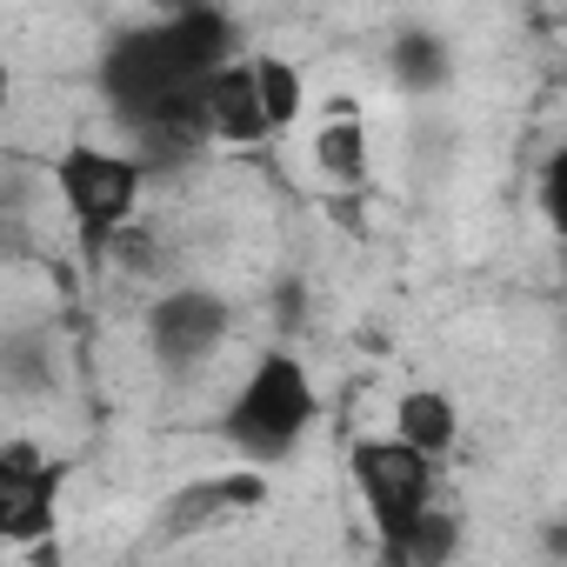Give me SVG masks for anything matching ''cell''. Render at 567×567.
<instances>
[{
  "instance_id": "15",
  "label": "cell",
  "mask_w": 567,
  "mask_h": 567,
  "mask_svg": "<svg viewBox=\"0 0 567 567\" xmlns=\"http://www.w3.org/2000/svg\"><path fill=\"white\" fill-rule=\"evenodd\" d=\"M8 107H14V61L0 54V121H8Z\"/></svg>"
},
{
  "instance_id": "1",
  "label": "cell",
  "mask_w": 567,
  "mask_h": 567,
  "mask_svg": "<svg viewBox=\"0 0 567 567\" xmlns=\"http://www.w3.org/2000/svg\"><path fill=\"white\" fill-rule=\"evenodd\" d=\"M227 54H234V14L220 8V0H207V8H174V14H147V21L107 34V48L94 54V94L127 127L147 107L200 87Z\"/></svg>"
},
{
  "instance_id": "4",
  "label": "cell",
  "mask_w": 567,
  "mask_h": 567,
  "mask_svg": "<svg viewBox=\"0 0 567 567\" xmlns=\"http://www.w3.org/2000/svg\"><path fill=\"white\" fill-rule=\"evenodd\" d=\"M348 474H354V494H361V507L374 520V547L394 540L401 527H414L434 507V494H441V461L408 447L394 427L388 434H361L348 447Z\"/></svg>"
},
{
  "instance_id": "10",
  "label": "cell",
  "mask_w": 567,
  "mask_h": 567,
  "mask_svg": "<svg viewBox=\"0 0 567 567\" xmlns=\"http://www.w3.org/2000/svg\"><path fill=\"white\" fill-rule=\"evenodd\" d=\"M394 434L408 441V447H421V454H454V441H461V408H454V394H441V388H408L401 401H394Z\"/></svg>"
},
{
  "instance_id": "12",
  "label": "cell",
  "mask_w": 567,
  "mask_h": 567,
  "mask_svg": "<svg viewBox=\"0 0 567 567\" xmlns=\"http://www.w3.org/2000/svg\"><path fill=\"white\" fill-rule=\"evenodd\" d=\"M454 547H461V520H454V514H441V501H434L414 527H401V534H394V540H381L374 554H381L388 567H441Z\"/></svg>"
},
{
  "instance_id": "13",
  "label": "cell",
  "mask_w": 567,
  "mask_h": 567,
  "mask_svg": "<svg viewBox=\"0 0 567 567\" xmlns=\"http://www.w3.org/2000/svg\"><path fill=\"white\" fill-rule=\"evenodd\" d=\"M247 68H254V87H260L267 134H288V127H301V107H308L301 68H295V61H280V54H247Z\"/></svg>"
},
{
  "instance_id": "7",
  "label": "cell",
  "mask_w": 567,
  "mask_h": 567,
  "mask_svg": "<svg viewBox=\"0 0 567 567\" xmlns=\"http://www.w3.org/2000/svg\"><path fill=\"white\" fill-rule=\"evenodd\" d=\"M267 501V467H227V474H200L194 487H181L167 507H161V534L181 540V534H207L234 514H254Z\"/></svg>"
},
{
  "instance_id": "2",
  "label": "cell",
  "mask_w": 567,
  "mask_h": 567,
  "mask_svg": "<svg viewBox=\"0 0 567 567\" xmlns=\"http://www.w3.org/2000/svg\"><path fill=\"white\" fill-rule=\"evenodd\" d=\"M315 421H321V388H315L308 361L288 348H267L247 368V381L234 388V401L220 408V441L247 467H280L315 434Z\"/></svg>"
},
{
  "instance_id": "11",
  "label": "cell",
  "mask_w": 567,
  "mask_h": 567,
  "mask_svg": "<svg viewBox=\"0 0 567 567\" xmlns=\"http://www.w3.org/2000/svg\"><path fill=\"white\" fill-rule=\"evenodd\" d=\"M388 74H394L401 94H441L454 81V48L434 28H401L394 48H388Z\"/></svg>"
},
{
  "instance_id": "9",
  "label": "cell",
  "mask_w": 567,
  "mask_h": 567,
  "mask_svg": "<svg viewBox=\"0 0 567 567\" xmlns=\"http://www.w3.org/2000/svg\"><path fill=\"white\" fill-rule=\"evenodd\" d=\"M315 167H321L334 187H368V174H374V141H368L361 107H354V114H328V121L315 127Z\"/></svg>"
},
{
  "instance_id": "3",
  "label": "cell",
  "mask_w": 567,
  "mask_h": 567,
  "mask_svg": "<svg viewBox=\"0 0 567 567\" xmlns=\"http://www.w3.org/2000/svg\"><path fill=\"white\" fill-rule=\"evenodd\" d=\"M54 200L81 240L87 260H114V240L134 227L141 194H147V161L134 147H101V141H68L48 161Z\"/></svg>"
},
{
  "instance_id": "5",
  "label": "cell",
  "mask_w": 567,
  "mask_h": 567,
  "mask_svg": "<svg viewBox=\"0 0 567 567\" xmlns=\"http://www.w3.org/2000/svg\"><path fill=\"white\" fill-rule=\"evenodd\" d=\"M141 334H147V361L167 374V381H194L234 334V301L220 288H167L147 301L141 315Z\"/></svg>"
},
{
  "instance_id": "8",
  "label": "cell",
  "mask_w": 567,
  "mask_h": 567,
  "mask_svg": "<svg viewBox=\"0 0 567 567\" xmlns=\"http://www.w3.org/2000/svg\"><path fill=\"white\" fill-rule=\"evenodd\" d=\"M200 107H207V134H214L220 147L274 141V134H267V114H260V87H254L247 54H227V61L200 81Z\"/></svg>"
},
{
  "instance_id": "14",
  "label": "cell",
  "mask_w": 567,
  "mask_h": 567,
  "mask_svg": "<svg viewBox=\"0 0 567 567\" xmlns=\"http://www.w3.org/2000/svg\"><path fill=\"white\" fill-rule=\"evenodd\" d=\"M0 381L14 394H41L54 381V361H48V341L41 334H8L0 341Z\"/></svg>"
},
{
  "instance_id": "16",
  "label": "cell",
  "mask_w": 567,
  "mask_h": 567,
  "mask_svg": "<svg viewBox=\"0 0 567 567\" xmlns=\"http://www.w3.org/2000/svg\"><path fill=\"white\" fill-rule=\"evenodd\" d=\"M154 14H174V8H207V0H147Z\"/></svg>"
},
{
  "instance_id": "6",
  "label": "cell",
  "mask_w": 567,
  "mask_h": 567,
  "mask_svg": "<svg viewBox=\"0 0 567 567\" xmlns=\"http://www.w3.org/2000/svg\"><path fill=\"white\" fill-rule=\"evenodd\" d=\"M61 494H68V461L28 434L0 441V547L48 554L61 527Z\"/></svg>"
}]
</instances>
